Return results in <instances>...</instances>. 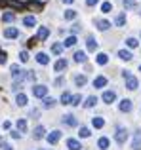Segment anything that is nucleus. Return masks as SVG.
<instances>
[{
	"label": "nucleus",
	"mask_w": 141,
	"mask_h": 150,
	"mask_svg": "<svg viewBox=\"0 0 141 150\" xmlns=\"http://www.w3.org/2000/svg\"><path fill=\"white\" fill-rule=\"evenodd\" d=\"M33 95L38 97V99H44L46 95H48V88H46L44 84H36L33 86Z\"/></svg>",
	"instance_id": "nucleus-1"
},
{
	"label": "nucleus",
	"mask_w": 141,
	"mask_h": 150,
	"mask_svg": "<svg viewBox=\"0 0 141 150\" xmlns=\"http://www.w3.org/2000/svg\"><path fill=\"white\" fill-rule=\"evenodd\" d=\"M115 141L118 144H124L128 141V129L126 127H118L116 129V133H115Z\"/></svg>",
	"instance_id": "nucleus-2"
},
{
	"label": "nucleus",
	"mask_w": 141,
	"mask_h": 150,
	"mask_svg": "<svg viewBox=\"0 0 141 150\" xmlns=\"http://www.w3.org/2000/svg\"><path fill=\"white\" fill-rule=\"evenodd\" d=\"M46 139H48L50 144H57L61 139V131L59 129H53V131H50V135H46Z\"/></svg>",
	"instance_id": "nucleus-3"
},
{
	"label": "nucleus",
	"mask_w": 141,
	"mask_h": 150,
	"mask_svg": "<svg viewBox=\"0 0 141 150\" xmlns=\"http://www.w3.org/2000/svg\"><path fill=\"white\" fill-rule=\"evenodd\" d=\"M4 38H10V40L19 38V30L15 27H8V29H4Z\"/></svg>",
	"instance_id": "nucleus-4"
},
{
	"label": "nucleus",
	"mask_w": 141,
	"mask_h": 150,
	"mask_svg": "<svg viewBox=\"0 0 141 150\" xmlns=\"http://www.w3.org/2000/svg\"><path fill=\"white\" fill-rule=\"evenodd\" d=\"M116 101V93L113 91V89H107V91H103V103H107V105H111V103Z\"/></svg>",
	"instance_id": "nucleus-5"
},
{
	"label": "nucleus",
	"mask_w": 141,
	"mask_h": 150,
	"mask_svg": "<svg viewBox=\"0 0 141 150\" xmlns=\"http://www.w3.org/2000/svg\"><path fill=\"white\" fill-rule=\"evenodd\" d=\"M61 122H63L65 125H69V127H76V125H78L76 118H74L73 114H65V116H63V120H61Z\"/></svg>",
	"instance_id": "nucleus-6"
},
{
	"label": "nucleus",
	"mask_w": 141,
	"mask_h": 150,
	"mask_svg": "<svg viewBox=\"0 0 141 150\" xmlns=\"http://www.w3.org/2000/svg\"><path fill=\"white\" fill-rule=\"evenodd\" d=\"M132 148L134 150H141V129L134 133V143H132Z\"/></svg>",
	"instance_id": "nucleus-7"
},
{
	"label": "nucleus",
	"mask_w": 141,
	"mask_h": 150,
	"mask_svg": "<svg viewBox=\"0 0 141 150\" xmlns=\"http://www.w3.org/2000/svg\"><path fill=\"white\" fill-rule=\"evenodd\" d=\"M33 137H34L36 141L44 139V137H46V127H44V125H38V127H34V133H33Z\"/></svg>",
	"instance_id": "nucleus-8"
},
{
	"label": "nucleus",
	"mask_w": 141,
	"mask_h": 150,
	"mask_svg": "<svg viewBox=\"0 0 141 150\" xmlns=\"http://www.w3.org/2000/svg\"><path fill=\"white\" fill-rule=\"evenodd\" d=\"M132 106H134V105H132L130 99H122V101H120V105H118V108H120V112H130Z\"/></svg>",
	"instance_id": "nucleus-9"
},
{
	"label": "nucleus",
	"mask_w": 141,
	"mask_h": 150,
	"mask_svg": "<svg viewBox=\"0 0 141 150\" xmlns=\"http://www.w3.org/2000/svg\"><path fill=\"white\" fill-rule=\"evenodd\" d=\"M67 59H57L56 61V65H53V70H56V72H61V70H65L67 69Z\"/></svg>",
	"instance_id": "nucleus-10"
},
{
	"label": "nucleus",
	"mask_w": 141,
	"mask_h": 150,
	"mask_svg": "<svg viewBox=\"0 0 141 150\" xmlns=\"http://www.w3.org/2000/svg\"><path fill=\"white\" fill-rule=\"evenodd\" d=\"M137 86H139V82H137V78H134V76H130V78H126V88L130 89V91H134V89H137Z\"/></svg>",
	"instance_id": "nucleus-11"
},
{
	"label": "nucleus",
	"mask_w": 141,
	"mask_h": 150,
	"mask_svg": "<svg viewBox=\"0 0 141 150\" xmlns=\"http://www.w3.org/2000/svg\"><path fill=\"white\" fill-rule=\"evenodd\" d=\"M27 103H29V99H27L25 93H17L15 95V105L17 106H27Z\"/></svg>",
	"instance_id": "nucleus-12"
},
{
	"label": "nucleus",
	"mask_w": 141,
	"mask_h": 150,
	"mask_svg": "<svg viewBox=\"0 0 141 150\" xmlns=\"http://www.w3.org/2000/svg\"><path fill=\"white\" fill-rule=\"evenodd\" d=\"M36 61H38V65H48V63H50L48 53H44V51H38V53H36Z\"/></svg>",
	"instance_id": "nucleus-13"
},
{
	"label": "nucleus",
	"mask_w": 141,
	"mask_h": 150,
	"mask_svg": "<svg viewBox=\"0 0 141 150\" xmlns=\"http://www.w3.org/2000/svg\"><path fill=\"white\" fill-rule=\"evenodd\" d=\"M86 48H88V51H95L97 50V40L93 36H88V40H86Z\"/></svg>",
	"instance_id": "nucleus-14"
},
{
	"label": "nucleus",
	"mask_w": 141,
	"mask_h": 150,
	"mask_svg": "<svg viewBox=\"0 0 141 150\" xmlns=\"http://www.w3.org/2000/svg\"><path fill=\"white\" fill-rule=\"evenodd\" d=\"M23 25L25 27H34L36 25V17H34V15H25V17H23Z\"/></svg>",
	"instance_id": "nucleus-15"
},
{
	"label": "nucleus",
	"mask_w": 141,
	"mask_h": 150,
	"mask_svg": "<svg viewBox=\"0 0 141 150\" xmlns=\"http://www.w3.org/2000/svg\"><path fill=\"white\" fill-rule=\"evenodd\" d=\"M105 86H107V78L105 76H97L95 80H93V88L101 89V88H105Z\"/></svg>",
	"instance_id": "nucleus-16"
},
{
	"label": "nucleus",
	"mask_w": 141,
	"mask_h": 150,
	"mask_svg": "<svg viewBox=\"0 0 141 150\" xmlns=\"http://www.w3.org/2000/svg\"><path fill=\"white\" fill-rule=\"evenodd\" d=\"M53 106H56V99H52V97H44V101H42V108L50 110V108H53Z\"/></svg>",
	"instance_id": "nucleus-17"
},
{
	"label": "nucleus",
	"mask_w": 141,
	"mask_h": 150,
	"mask_svg": "<svg viewBox=\"0 0 141 150\" xmlns=\"http://www.w3.org/2000/svg\"><path fill=\"white\" fill-rule=\"evenodd\" d=\"M67 146H69V150H82L80 141H76V139H69L67 141Z\"/></svg>",
	"instance_id": "nucleus-18"
},
{
	"label": "nucleus",
	"mask_w": 141,
	"mask_h": 150,
	"mask_svg": "<svg viewBox=\"0 0 141 150\" xmlns=\"http://www.w3.org/2000/svg\"><path fill=\"white\" fill-rule=\"evenodd\" d=\"M92 125H93L95 129H101V127L105 125V120H103L101 116H93V118H92Z\"/></svg>",
	"instance_id": "nucleus-19"
},
{
	"label": "nucleus",
	"mask_w": 141,
	"mask_h": 150,
	"mask_svg": "<svg viewBox=\"0 0 141 150\" xmlns=\"http://www.w3.org/2000/svg\"><path fill=\"white\" fill-rule=\"evenodd\" d=\"M118 57L122 59V61H132L134 55H132V51H128V50H120L118 51Z\"/></svg>",
	"instance_id": "nucleus-20"
},
{
	"label": "nucleus",
	"mask_w": 141,
	"mask_h": 150,
	"mask_svg": "<svg viewBox=\"0 0 141 150\" xmlns=\"http://www.w3.org/2000/svg\"><path fill=\"white\" fill-rule=\"evenodd\" d=\"M86 82H88V78H86L84 74H76V76H74V84H76L78 88H82V86H86Z\"/></svg>",
	"instance_id": "nucleus-21"
},
{
	"label": "nucleus",
	"mask_w": 141,
	"mask_h": 150,
	"mask_svg": "<svg viewBox=\"0 0 141 150\" xmlns=\"http://www.w3.org/2000/svg\"><path fill=\"white\" fill-rule=\"evenodd\" d=\"M95 25H97V29H99V30H107L109 27H111V23L105 21V19H95Z\"/></svg>",
	"instance_id": "nucleus-22"
},
{
	"label": "nucleus",
	"mask_w": 141,
	"mask_h": 150,
	"mask_svg": "<svg viewBox=\"0 0 141 150\" xmlns=\"http://www.w3.org/2000/svg\"><path fill=\"white\" fill-rule=\"evenodd\" d=\"M15 125H17V131L19 133H25L27 131V120H25V118H19Z\"/></svg>",
	"instance_id": "nucleus-23"
},
{
	"label": "nucleus",
	"mask_w": 141,
	"mask_h": 150,
	"mask_svg": "<svg viewBox=\"0 0 141 150\" xmlns=\"http://www.w3.org/2000/svg\"><path fill=\"white\" fill-rule=\"evenodd\" d=\"M48 36H50V29L48 27H40V29H38V38H40V40H46Z\"/></svg>",
	"instance_id": "nucleus-24"
},
{
	"label": "nucleus",
	"mask_w": 141,
	"mask_h": 150,
	"mask_svg": "<svg viewBox=\"0 0 141 150\" xmlns=\"http://www.w3.org/2000/svg\"><path fill=\"white\" fill-rule=\"evenodd\" d=\"M95 61H97V65H107L109 63V55L107 53H97Z\"/></svg>",
	"instance_id": "nucleus-25"
},
{
	"label": "nucleus",
	"mask_w": 141,
	"mask_h": 150,
	"mask_svg": "<svg viewBox=\"0 0 141 150\" xmlns=\"http://www.w3.org/2000/svg\"><path fill=\"white\" fill-rule=\"evenodd\" d=\"M115 23H116V27H124L126 25V13H118L115 17Z\"/></svg>",
	"instance_id": "nucleus-26"
},
{
	"label": "nucleus",
	"mask_w": 141,
	"mask_h": 150,
	"mask_svg": "<svg viewBox=\"0 0 141 150\" xmlns=\"http://www.w3.org/2000/svg\"><path fill=\"white\" fill-rule=\"evenodd\" d=\"M74 44H76V36L73 34V36H67V38H65V42H63V48H73Z\"/></svg>",
	"instance_id": "nucleus-27"
},
{
	"label": "nucleus",
	"mask_w": 141,
	"mask_h": 150,
	"mask_svg": "<svg viewBox=\"0 0 141 150\" xmlns=\"http://www.w3.org/2000/svg\"><path fill=\"white\" fill-rule=\"evenodd\" d=\"M95 105H97V97L95 95H90L88 99H86V103H84L86 108H92V106H95Z\"/></svg>",
	"instance_id": "nucleus-28"
},
{
	"label": "nucleus",
	"mask_w": 141,
	"mask_h": 150,
	"mask_svg": "<svg viewBox=\"0 0 141 150\" xmlns=\"http://www.w3.org/2000/svg\"><path fill=\"white\" fill-rule=\"evenodd\" d=\"M86 51H76V53H74V61L76 63H86Z\"/></svg>",
	"instance_id": "nucleus-29"
},
{
	"label": "nucleus",
	"mask_w": 141,
	"mask_h": 150,
	"mask_svg": "<svg viewBox=\"0 0 141 150\" xmlns=\"http://www.w3.org/2000/svg\"><path fill=\"white\" fill-rule=\"evenodd\" d=\"M2 21H4V23H14V21H15V13H11V11H6V13L2 15Z\"/></svg>",
	"instance_id": "nucleus-30"
},
{
	"label": "nucleus",
	"mask_w": 141,
	"mask_h": 150,
	"mask_svg": "<svg viewBox=\"0 0 141 150\" xmlns=\"http://www.w3.org/2000/svg\"><path fill=\"white\" fill-rule=\"evenodd\" d=\"M97 146H99L101 150H107L109 148V139H107V137H101V139L97 141Z\"/></svg>",
	"instance_id": "nucleus-31"
},
{
	"label": "nucleus",
	"mask_w": 141,
	"mask_h": 150,
	"mask_svg": "<svg viewBox=\"0 0 141 150\" xmlns=\"http://www.w3.org/2000/svg\"><path fill=\"white\" fill-rule=\"evenodd\" d=\"M63 17L67 19V21H73V19H76V11H74V10H65Z\"/></svg>",
	"instance_id": "nucleus-32"
},
{
	"label": "nucleus",
	"mask_w": 141,
	"mask_h": 150,
	"mask_svg": "<svg viewBox=\"0 0 141 150\" xmlns=\"http://www.w3.org/2000/svg\"><path fill=\"white\" fill-rule=\"evenodd\" d=\"M78 135H80V139H88V137L92 135V131H90L88 127H80V131H78Z\"/></svg>",
	"instance_id": "nucleus-33"
},
{
	"label": "nucleus",
	"mask_w": 141,
	"mask_h": 150,
	"mask_svg": "<svg viewBox=\"0 0 141 150\" xmlns=\"http://www.w3.org/2000/svg\"><path fill=\"white\" fill-rule=\"evenodd\" d=\"M61 51H63V44H53L52 46V53L53 55H61Z\"/></svg>",
	"instance_id": "nucleus-34"
},
{
	"label": "nucleus",
	"mask_w": 141,
	"mask_h": 150,
	"mask_svg": "<svg viewBox=\"0 0 141 150\" xmlns=\"http://www.w3.org/2000/svg\"><path fill=\"white\" fill-rule=\"evenodd\" d=\"M70 97L73 95H70L69 91H65L63 95H61V105H70Z\"/></svg>",
	"instance_id": "nucleus-35"
},
{
	"label": "nucleus",
	"mask_w": 141,
	"mask_h": 150,
	"mask_svg": "<svg viewBox=\"0 0 141 150\" xmlns=\"http://www.w3.org/2000/svg\"><path fill=\"white\" fill-rule=\"evenodd\" d=\"M122 4H124L126 10H134L135 8V0H122Z\"/></svg>",
	"instance_id": "nucleus-36"
},
{
	"label": "nucleus",
	"mask_w": 141,
	"mask_h": 150,
	"mask_svg": "<svg viewBox=\"0 0 141 150\" xmlns=\"http://www.w3.org/2000/svg\"><path fill=\"white\" fill-rule=\"evenodd\" d=\"M111 10H113V4L111 2H103V4H101V11H103V13H109Z\"/></svg>",
	"instance_id": "nucleus-37"
},
{
	"label": "nucleus",
	"mask_w": 141,
	"mask_h": 150,
	"mask_svg": "<svg viewBox=\"0 0 141 150\" xmlns=\"http://www.w3.org/2000/svg\"><path fill=\"white\" fill-rule=\"evenodd\" d=\"M80 101H82V95H73V97H70V105H73V106H78Z\"/></svg>",
	"instance_id": "nucleus-38"
},
{
	"label": "nucleus",
	"mask_w": 141,
	"mask_h": 150,
	"mask_svg": "<svg viewBox=\"0 0 141 150\" xmlns=\"http://www.w3.org/2000/svg\"><path fill=\"white\" fill-rule=\"evenodd\" d=\"M19 61H21V63L29 61V51H19Z\"/></svg>",
	"instance_id": "nucleus-39"
},
{
	"label": "nucleus",
	"mask_w": 141,
	"mask_h": 150,
	"mask_svg": "<svg viewBox=\"0 0 141 150\" xmlns=\"http://www.w3.org/2000/svg\"><path fill=\"white\" fill-rule=\"evenodd\" d=\"M137 44H139V42L135 40V38H128V40H126V46H128V48H137Z\"/></svg>",
	"instance_id": "nucleus-40"
},
{
	"label": "nucleus",
	"mask_w": 141,
	"mask_h": 150,
	"mask_svg": "<svg viewBox=\"0 0 141 150\" xmlns=\"http://www.w3.org/2000/svg\"><path fill=\"white\" fill-rule=\"evenodd\" d=\"M10 6H14V8H23V4L21 2H17V0H6Z\"/></svg>",
	"instance_id": "nucleus-41"
},
{
	"label": "nucleus",
	"mask_w": 141,
	"mask_h": 150,
	"mask_svg": "<svg viewBox=\"0 0 141 150\" xmlns=\"http://www.w3.org/2000/svg\"><path fill=\"white\" fill-rule=\"evenodd\" d=\"M80 29H82V27H80V25L76 23V25H73V29H70V30H73V33L76 34V33H80Z\"/></svg>",
	"instance_id": "nucleus-42"
},
{
	"label": "nucleus",
	"mask_w": 141,
	"mask_h": 150,
	"mask_svg": "<svg viewBox=\"0 0 141 150\" xmlns=\"http://www.w3.org/2000/svg\"><path fill=\"white\" fill-rule=\"evenodd\" d=\"M11 89H14V91H19V89H21V84H17V82H15V84L11 86Z\"/></svg>",
	"instance_id": "nucleus-43"
},
{
	"label": "nucleus",
	"mask_w": 141,
	"mask_h": 150,
	"mask_svg": "<svg viewBox=\"0 0 141 150\" xmlns=\"http://www.w3.org/2000/svg\"><path fill=\"white\" fill-rule=\"evenodd\" d=\"M11 137H14V139H21V133L19 131H11Z\"/></svg>",
	"instance_id": "nucleus-44"
},
{
	"label": "nucleus",
	"mask_w": 141,
	"mask_h": 150,
	"mask_svg": "<svg viewBox=\"0 0 141 150\" xmlns=\"http://www.w3.org/2000/svg\"><path fill=\"white\" fill-rule=\"evenodd\" d=\"M97 2H99V0H86V4H88V6H95Z\"/></svg>",
	"instance_id": "nucleus-45"
},
{
	"label": "nucleus",
	"mask_w": 141,
	"mask_h": 150,
	"mask_svg": "<svg viewBox=\"0 0 141 150\" xmlns=\"http://www.w3.org/2000/svg\"><path fill=\"white\" fill-rule=\"evenodd\" d=\"M2 127H4V129H10V127H11V124H10V122H4Z\"/></svg>",
	"instance_id": "nucleus-46"
},
{
	"label": "nucleus",
	"mask_w": 141,
	"mask_h": 150,
	"mask_svg": "<svg viewBox=\"0 0 141 150\" xmlns=\"http://www.w3.org/2000/svg\"><path fill=\"white\" fill-rule=\"evenodd\" d=\"M63 82H65L63 78H57V80H56V86H63Z\"/></svg>",
	"instance_id": "nucleus-47"
},
{
	"label": "nucleus",
	"mask_w": 141,
	"mask_h": 150,
	"mask_svg": "<svg viewBox=\"0 0 141 150\" xmlns=\"http://www.w3.org/2000/svg\"><path fill=\"white\" fill-rule=\"evenodd\" d=\"M4 150H14V146H10V144H4Z\"/></svg>",
	"instance_id": "nucleus-48"
},
{
	"label": "nucleus",
	"mask_w": 141,
	"mask_h": 150,
	"mask_svg": "<svg viewBox=\"0 0 141 150\" xmlns=\"http://www.w3.org/2000/svg\"><path fill=\"white\" fill-rule=\"evenodd\" d=\"M63 2H65V4H73L74 0H63Z\"/></svg>",
	"instance_id": "nucleus-49"
},
{
	"label": "nucleus",
	"mask_w": 141,
	"mask_h": 150,
	"mask_svg": "<svg viewBox=\"0 0 141 150\" xmlns=\"http://www.w3.org/2000/svg\"><path fill=\"white\" fill-rule=\"evenodd\" d=\"M0 146H4V139H0Z\"/></svg>",
	"instance_id": "nucleus-50"
},
{
	"label": "nucleus",
	"mask_w": 141,
	"mask_h": 150,
	"mask_svg": "<svg viewBox=\"0 0 141 150\" xmlns=\"http://www.w3.org/2000/svg\"><path fill=\"white\" fill-rule=\"evenodd\" d=\"M139 70H141V65H139Z\"/></svg>",
	"instance_id": "nucleus-51"
},
{
	"label": "nucleus",
	"mask_w": 141,
	"mask_h": 150,
	"mask_svg": "<svg viewBox=\"0 0 141 150\" xmlns=\"http://www.w3.org/2000/svg\"><path fill=\"white\" fill-rule=\"evenodd\" d=\"M40 150H42V148H40Z\"/></svg>",
	"instance_id": "nucleus-52"
}]
</instances>
